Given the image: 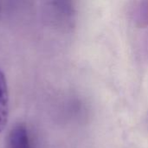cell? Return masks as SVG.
<instances>
[{
    "label": "cell",
    "instance_id": "6da1fadb",
    "mask_svg": "<svg viewBox=\"0 0 148 148\" xmlns=\"http://www.w3.org/2000/svg\"><path fill=\"white\" fill-rule=\"evenodd\" d=\"M9 118V94L4 74L0 69V133L3 131Z\"/></svg>",
    "mask_w": 148,
    "mask_h": 148
},
{
    "label": "cell",
    "instance_id": "7a4b0ae2",
    "mask_svg": "<svg viewBox=\"0 0 148 148\" xmlns=\"http://www.w3.org/2000/svg\"><path fill=\"white\" fill-rule=\"evenodd\" d=\"M8 148H30L28 132L24 125L17 124L10 132Z\"/></svg>",
    "mask_w": 148,
    "mask_h": 148
}]
</instances>
